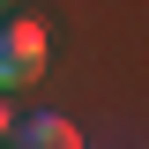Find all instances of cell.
Returning <instances> with one entry per match:
<instances>
[{"label": "cell", "instance_id": "obj_3", "mask_svg": "<svg viewBox=\"0 0 149 149\" xmlns=\"http://www.w3.org/2000/svg\"><path fill=\"white\" fill-rule=\"evenodd\" d=\"M8 134H15V127H8V112H0V142H8Z\"/></svg>", "mask_w": 149, "mask_h": 149}, {"label": "cell", "instance_id": "obj_2", "mask_svg": "<svg viewBox=\"0 0 149 149\" xmlns=\"http://www.w3.org/2000/svg\"><path fill=\"white\" fill-rule=\"evenodd\" d=\"M15 142H22V149H74L82 134H74L67 119H60V112H30V119L15 127Z\"/></svg>", "mask_w": 149, "mask_h": 149}, {"label": "cell", "instance_id": "obj_1", "mask_svg": "<svg viewBox=\"0 0 149 149\" xmlns=\"http://www.w3.org/2000/svg\"><path fill=\"white\" fill-rule=\"evenodd\" d=\"M37 74H45V30L30 15L0 22V90H30Z\"/></svg>", "mask_w": 149, "mask_h": 149}]
</instances>
